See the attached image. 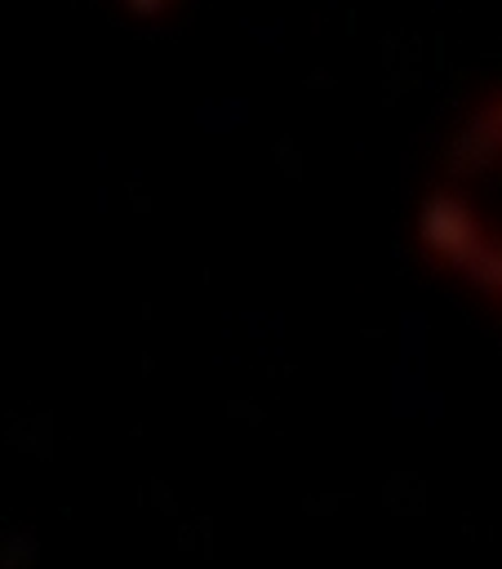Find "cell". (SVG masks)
I'll return each mask as SVG.
<instances>
[{
	"label": "cell",
	"mask_w": 502,
	"mask_h": 569,
	"mask_svg": "<svg viewBox=\"0 0 502 569\" xmlns=\"http://www.w3.org/2000/svg\"><path fill=\"white\" fill-rule=\"evenodd\" d=\"M426 253L502 302V93L449 142L422 200Z\"/></svg>",
	"instance_id": "6da1fadb"
}]
</instances>
